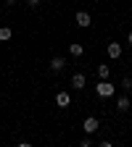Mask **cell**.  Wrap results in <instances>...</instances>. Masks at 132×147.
Segmentation results:
<instances>
[{
	"label": "cell",
	"mask_w": 132,
	"mask_h": 147,
	"mask_svg": "<svg viewBox=\"0 0 132 147\" xmlns=\"http://www.w3.org/2000/svg\"><path fill=\"white\" fill-rule=\"evenodd\" d=\"M114 92H116V87L111 84L108 79H101V82L95 84V95H98V97H111Z\"/></svg>",
	"instance_id": "cell-1"
},
{
	"label": "cell",
	"mask_w": 132,
	"mask_h": 147,
	"mask_svg": "<svg viewBox=\"0 0 132 147\" xmlns=\"http://www.w3.org/2000/svg\"><path fill=\"white\" fill-rule=\"evenodd\" d=\"M98 126H101V121H98L95 116H87V118H85V123H82L85 134H95V131H98Z\"/></svg>",
	"instance_id": "cell-2"
},
{
	"label": "cell",
	"mask_w": 132,
	"mask_h": 147,
	"mask_svg": "<svg viewBox=\"0 0 132 147\" xmlns=\"http://www.w3.org/2000/svg\"><path fill=\"white\" fill-rule=\"evenodd\" d=\"M74 21H77V26H82V29H87V26L92 24V16H90L87 11H77V16H74Z\"/></svg>",
	"instance_id": "cell-3"
},
{
	"label": "cell",
	"mask_w": 132,
	"mask_h": 147,
	"mask_svg": "<svg viewBox=\"0 0 132 147\" xmlns=\"http://www.w3.org/2000/svg\"><path fill=\"white\" fill-rule=\"evenodd\" d=\"M64 68H66V61L61 58V55H53V58H50V71L53 74H61Z\"/></svg>",
	"instance_id": "cell-4"
},
{
	"label": "cell",
	"mask_w": 132,
	"mask_h": 147,
	"mask_svg": "<svg viewBox=\"0 0 132 147\" xmlns=\"http://www.w3.org/2000/svg\"><path fill=\"white\" fill-rule=\"evenodd\" d=\"M106 53H108L111 61H116L119 55H122V45H119V42H108V45H106Z\"/></svg>",
	"instance_id": "cell-5"
},
{
	"label": "cell",
	"mask_w": 132,
	"mask_h": 147,
	"mask_svg": "<svg viewBox=\"0 0 132 147\" xmlns=\"http://www.w3.org/2000/svg\"><path fill=\"white\" fill-rule=\"evenodd\" d=\"M55 105L58 108H69L71 105V95L69 92H58V95H55Z\"/></svg>",
	"instance_id": "cell-6"
},
{
	"label": "cell",
	"mask_w": 132,
	"mask_h": 147,
	"mask_svg": "<svg viewBox=\"0 0 132 147\" xmlns=\"http://www.w3.org/2000/svg\"><path fill=\"white\" fill-rule=\"evenodd\" d=\"M85 84H87V76H85V74H74V76H71V87L74 89H85Z\"/></svg>",
	"instance_id": "cell-7"
},
{
	"label": "cell",
	"mask_w": 132,
	"mask_h": 147,
	"mask_svg": "<svg viewBox=\"0 0 132 147\" xmlns=\"http://www.w3.org/2000/svg\"><path fill=\"white\" fill-rule=\"evenodd\" d=\"M69 53L74 55V58H82V55H85V45H79V42H71V45H69Z\"/></svg>",
	"instance_id": "cell-8"
},
{
	"label": "cell",
	"mask_w": 132,
	"mask_h": 147,
	"mask_svg": "<svg viewBox=\"0 0 132 147\" xmlns=\"http://www.w3.org/2000/svg\"><path fill=\"white\" fill-rule=\"evenodd\" d=\"M116 110H119V113H127V110H129V97L127 95L116 100Z\"/></svg>",
	"instance_id": "cell-9"
},
{
	"label": "cell",
	"mask_w": 132,
	"mask_h": 147,
	"mask_svg": "<svg viewBox=\"0 0 132 147\" xmlns=\"http://www.w3.org/2000/svg\"><path fill=\"white\" fill-rule=\"evenodd\" d=\"M11 37H13V29L11 26H0V42H8Z\"/></svg>",
	"instance_id": "cell-10"
},
{
	"label": "cell",
	"mask_w": 132,
	"mask_h": 147,
	"mask_svg": "<svg viewBox=\"0 0 132 147\" xmlns=\"http://www.w3.org/2000/svg\"><path fill=\"white\" fill-rule=\"evenodd\" d=\"M119 89H124L127 95H129V92H132V76H124V79L119 82Z\"/></svg>",
	"instance_id": "cell-11"
},
{
	"label": "cell",
	"mask_w": 132,
	"mask_h": 147,
	"mask_svg": "<svg viewBox=\"0 0 132 147\" xmlns=\"http://www.w3.org/2000/svg\"><path fill=\"white\" fill-rule=\"evenodd\" d=\"M98 76H101V79H108V76H111V66L101 63V66H98Z\"/></svg>",
	"instance_id": "cell-12"
},
{
	"label": "cell",
	"mask_w": 132,
	"mask_h": 147,
	"mask_svg": "<svg viewBox=\"0 0 132 147\" xmlns=\"http://www.w3.org/2000/svg\"><path fill=\"white\" fill-rule=\"evenodd\" d=\"M40 3H42V0H27V5H29V8H37Z\"/></svg>",
	"instance_id": "cell-13"
},
{
	"label": "cell",
	"mask_w": 132,
	"mask_h": 147,
	"mask_svg": "<svg viewBox=\"0 0 132 147\" xmlns=\"http://www.w3.org/2000/svg\"><path fill=\"white\" fill-rule=\"evenodd\" d=\"M3 3H5V5H16V3H18V0H3Z\"/></svg>",
	"instance_id": "cell-14"
},
{
	"label": "cell",
	"mask_w": 132,
	"mask_h": 147,
	"mask_svg": "<svg viewBox=\"0 0 132 147\" xmlns=\"http://www.w3.org/2000/svg\"><path fill=\"white\" fill-rule=\"evenodd\" d=\"M127 45H129V47H132V32H129V34H127Z\"/></svg>",
	"instance_id": "cell-15"
}]
</instances>
